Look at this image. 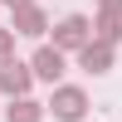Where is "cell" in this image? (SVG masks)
Here are the masks:
<instances>
[{"label":"cell","instance_id":"cell-1","mask_svg":"<svg viewBox=\"0 0 122 122\" xmlns=\"http://www.w3.org/2000/svg\"><path fill=\"white\" fill-rule=\"evenodd\" d=\"M88 44H93V20L88 15H64L54 25V49L59 54H83Z\"/></svg>","mask_w":122,"mask_h":122},{"label":"cell","instance_id":"cell-2","mask_svg":"<svg viewBox=\"0 0 122 122\" xmlns=\"http://www.w3.org/2000/svg\"><path fill=\"white\" fill-rule=\"evenodd\" d=\"M44 107H49L54 122H83V117H88V93H83L78 83H59L54 98H49Z\"/></svg>","mask_w":122,"mask_h":122},{"label":"cell","instance_id":"cell-3","mask_svg":"<svg viewBox=\"0 0 122 122\" xmlns=\"http://www.w3.org/2000/svg\"><path fill=\"white\" fill-rule=\"evenodd\" d=\"M29 68H34L39 83H54V88H59V78H64V68H68V54H59L54 44H39L34 59H29Z\"/></svg>","mask_w":122,"mask_h":122},{"label":"cell","instance_id":"cell-4","mask_svg":"<svg viewBox=\"0 0 122 122\" xmlns=\"http://www.w3.org/2000/svg\"><path fill=\"white\" fill-rule=\"evenodd\" d=\"M29 88H34V68H29V64L15 59V64L0 68V93H5L10 103H15V98H29Z\"/></svg>","mask_w":122,"mask_h":122},{"label":"cell","instance_id":"cell-5","mask_svg":"<svg viewBox=\"0 0 122 122\" xmlns=\"http://www.w3.org/2000/svg\"><path fill=\"white\" fill-rule=\"evenodd\" d=\"M10 29H15L20 39H39L44 29H54V25H49L44 5H25V10H10Z\"/></svg>","mask_w":122,"mask_h":122},{"label":"cell","instance_id":"cell-6","mask_svg":"<svg viewBox=\"0 0 122 122\" xmlns=\"http://www.w3.org/2000/svg\"><path fill=\"white\" fill-rule=\"evenodd\" d=\"M112 59H117V49L103 44V39H93V44L78 54V68H83V73H107V68H112Z\"/></svg>","mask_w":122,"mask_h":122},{"label":"cell","instance_id":"cell-7","mask_svg":"<svg viewBox=\"0 0 122 122\" xmlns=\"http://www.w3.org/2000/svg\"><path fill=\"white\" fill-rule=\"evenodd\" d=\"M44 117H49V107L34 103V98H15L5 107V122H44Z\"/></svg>","mask_w":122,"mask_h":122},{"label":"cell","instance_id":"cell-8","mask_svg":"<svg viewBox=\"0 0 122 122\" xmlns=\"http://www.w3.org/2000/svg\"><path fill=\"white\" fill-rule=\"evenodd\" d=\"M15 29H0V68H5V64H15Z\"/></svg>","mask_w":122,"mask_h":122},{"label":"cell","instance_id":"cell-9","mask_svg":"<svg viewBox=\"0 0 122 122\" xmlns=\"http://www.w3.org/2000/svg\"><path fill=\"white\" fill-rule=\"evenodd\" d=\"M98 20H112V25H122V0H98Z\"/></svg>","mask_w":122,"mask_h":122},{"label":"cell","instance_id":"cell-10","mask_svg":"<svg viewBox=\"0 0 122 122\" xmlns=\"http://www.w3.org/2000/svg\"><path fill=\"white\" fill-rule=\"evenodd\" d=\"M0 5H10V10H25V5H34V0H0Z\"/></svg>","mask_w":122,"mask_h":122}]
</instances>
